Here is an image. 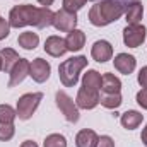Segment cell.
Instances as JSON below:
<instances>
[{"mask_svg":"<svg viewBox=\"0 0 147 147\" xmlns=\"http://www.w3.org/2000/svg\"><path fill=\"white\" fill-rule=\"evenodd\" d=\"M55 12L50 7H36L31 3L16 5L9 12V24L10 28H24V26H34L38 29L53 26Z\"/></svg>","mask_w":147,"mask_h":147,"instance_id":"obj_1","label":"cell"},{"mask_svg":"<svg viewBox=\"0 0 147 147\" xmlns=\"http://www.w3.org/2000/svg\"><path fill=\"white\" fill-rule=\"evenodd\" d=\"M125 14V5L118 0H101L96 2L89 10V22L96 28L110 26Z\"/></svg>","mask_w":147,"mask_h":147,"instance_id":"obj_2","label":"cell"},{"mask_svg":"<svg viewBox=\"0 0 147 147\" xmlns=\"http://www.w3.org/2000/svg\"><path fill=\"white\" fill-rule=\"evenodd\" d=\"M86 67H87V57H84V55H79V57H72V58L63 60V62L58 65V77H60V82H62L65 87H74V86H77L79 75H80V72H82Z\"/></svg>","mask_w":147,"mask_h":147,"instance_id":"obj_3","label":"cell"},{"mask_svg":"<svg viewBox=\"0 0 147 147\" xmlns=\"http://www.w3.org/2000/svg\"><path fill=\"white\" fill-rule=\"evenodd\" d=\"M43 99V92H26L19 98L17 101V106H16V113H17V118L19 120H29L34 111L38 110L39 103Z\"/></svg>","mask_w":147,"mask_h":147,"instance_id":"obj_4","label":"cell"},{"mask_svg":"<svg viewBox=\"0 0 147 147\" xmlns=\"http://www.w3.org/2000/svg\"><path fill=\"white\" fill-rule=\"evenodd\" d=\"M55 103H57V108H58L60 113L65 116L67 121H70V123H77V121H79V118H80L79 108H77L75 101H74L65 91H57V94H55Z\"/></svg>","mask_w":147,"mask_h":147,"instance_id":"obj_5","label":"cell"},{"mask_svg":"<svg viewBox=\"0 0 147 147\" xmlns=\"http://www.w3.org/2000/svg\"><path fill=\"white\" fill-rule=\"evenodd\" d=\"M147 36V28L144 24H127L123 29V43L128 48H139Z\"/></svg>","mask_w":147,"mask_h":147,"instance_id":"obj_6","label":"cell"},{"mask_svg":"<svg viewBox=\"0 0 147 147\" xmlns=\"http://www.w3.org/2000/svg\"><path fill=\"white\" fill-rule=\"evenodd\" d=\"M77 21H79V19H77V12H70V10H67V9L62 7L60 10L55 12L53 26H55V29L60 31V33H69V31L75 29Z\"/></svg>","mask_w":147,"mask_h":147,"instance_id":"obj_7","label":"cell"},{"mask_svg":"<svg viewBox=\"0 0 147 147\" xmlns=\"http://www.w3.org/2000/svg\"><path fill=\"white\" fill-rule=\"evenodd\" d=\"M99 91H92L87 87H80L75 96V105L79 110H94L99 105Z\"/></svg>","mask_w":147,"mask_h":147,"instance_id":"obj_8","label":"cell"},{"mask_svg":"<svg viewBox=\"0 0 147 147\" xmlns=\"http://www.w3.org/2000/svg\"><path fill=\"white\" fill-rule=\"evenodd\" d=\"M50 74H51V65L50 62H46L45 58H34L31 62V69H29V77L38 82V84H43L50 79Z\"/></svg>","mask_w":147,"mask_h":147,"instance_id":"obj_9","label":"cell"},{"mask_svg":"<svg viewBox=\"0 0 147 147\" xmlns=\"http://www.w3.org/2000/svg\"><path fill=\"white\" fill-rule=\"evenodd\" d=\"M29 69H31V62H29L28 58H21V60L12 67V70L9 72L10 79H9V82H7V87H16V86H19V84L29 75Z\"/></svg>","mask_w":147,"mask_h":147,"instance_id":"obj_10","label":"cell"},{"mask_svg":"<svg viewBox=\"0 0 147 147\" xmlns=\"http://www.w3.org/2000/svg\"><path fill=\"white\" fill-rule=\"evenodd\" d=\"M91 57H92V60H96L99 63H106L108 60L113 58V46H111V43L106 41V39H98L91 46Z\"/></svg>","mask_w":147,"mask_h":147,"instance_id":"obj_11","label":"cell"},{"mask_svg":"<svg viewBox=\"0 0 147 147\" xmlns=\"http://www.w3.org/2000/svg\"><path fill=\"white\" fill-rule=\"evenodd\" d=\"M45 51L50 55V57H55V58H60L67 53V45H65V39L62 36H48L45 41Z\"/></svg>","mask_w":147,"mask_h":147,"instance_id":"obj_12","label":"cell"},{"mask_svg":"<svg viewBox=\"0 0 147 147\" xmlns=\"http://www.w3.org/2000/svg\"><path fill=\"white\" fill-rule=\"evenodd\" d=\"M113 65H115V70H118L123 75H130V74L135 70L137 67V60L134 55H128V53H118L113 60Z\"/></svg>","mask_w":147,"mask_h":147,"instance_id":"obj_13","label":"cell"},{"mask_svg":"<svg viewBox=\"0 0 147 147\" xmlns=\"http://www.w3.org/2000/svg\"><path fill=\"white\" fill-rule=\"evenodd\" d=\"M142 121H144V115L137 110H128L120 116V123L125 130H135L142 125Z\"/></svg>","mask_w":147,"mask_h":147,"instance_id":"obj_14","label":"cell"},{"mask_svg":"<svg viewBox=\"0 0 147 147\" xmlns=\"http://www.w3.org/2000/svg\"><path fill=\"white\" fill-rule=\"evenodd\" d=\"M65 45H67V51H80L86 45V33L77 28L69 31L65 38Z\"/></svg>","mask_w":147,"mask_h":147,"instance_id":"obj_15","label":"cell"},{"mask_svg":"<svg viewBox=\"0 0 147 147\" xmlns=\"http://www.w3.org/2000/svg\"><path fill=\"white\" fill-rule=\"evenodd\" d=\"M142 16H144V7H142L140 2L134 0L125 7V21H127V24H140Z\"/></svg>","mask_w":147,"mask_h":147,"instance_id":"obj_16","label":"cell"},{"mask_svg":"<svg viewBox=\"0 0 147 147\" xmlns=\"http://www.w3.org/2000/svg\"><path fill=\"white\" fill-rule=\"evenodd\" d=\"M99 140V135L91 128H82L75 135V146L77 147H96Z\"/></svg>","mask_w":147,"mask_h":147,"instance_id":"obj_17","label":"cell"},{"mask_svg":"<svg viewBox=\"0 0 147 147\" xmlns=\"http://www.w3.org/2000/svg\"><path fill=\"white\" fill-rule=\"evenodd\" d=\"M101 91L105 94H118L121 91V80L115 75V74H103L101 79Z\"/></svg>","mask_w":147,"mask_h":147,"instance_id":"obj_18","label":"cell"},{"mask_svg":"<svg viewBox=\"0 0 147 147\" xmlns=\"http://www.w3.org/2000/svg\"><path fill=\"white\" fill-rule=\"evenodd\" d=\"M0 58H2V70L7 72V74L10 72L12 67L21 60L19 53H17L16 50H12V48H3V50L0 51Z\"/></svg>","mask_w":147,"mask_h":147,"instance_id":"obj_19","label":"cell"},{"mask_svg":"<svg viewBox=\"0 0 147 147\" xmlns=\"http://www.w3.org/2000/svg\"><path fill=\"white\" fill-rule=\"evenodd\" d=\"M101 79H103V75L98 70L89 69L82 75V87H87V89H92V91H101Z\"/></svg>","mask_w":147,"mask_h":147,"instance_id":"obj_20","label":"cell"},{"mask_svg":"<svg viewBox=\"0 0 147 147\" xmlns=\"http://www.w3.org/2000/svg\"><path fill=\"white\" fill-rule=\"evenodd\" d=\"M17 45L21 48L31 51V50H34L38 45H39V36H38V33H33V31H24V33H21L19 38H17Z\"/></svg>","mask_w":147,"mask_h":147,"instance_id":"obj_21","label":"cell"},{"mask_svg":"<svg viewBox=\"0 0 147 147\" xmlns=\"http://www.w3.org/2000/svg\"><path fill=\"white\" fill-rule=\"evenodd\" d=\"M121 103H123V99H121L120 92L118 94H103L99 98V105L106 110H116L121 106Z\"/></svg>","mask_w":147,"mask_h":147,"instance_id":"obj_22","label":"cell"},{"mask_svg":"<svg viewBox=\"0 0 147 147\" xmlns=\"http://www.w3.org/2000/svg\"><path fill=\"white\" fill-rule=\"evenodd\" d=\"M43 147H67V139L62 134H50L45 139Z\"/></svg>","mask_w":147,"mask_h":147,"instance_id":"obj_23","label":"cell"},{"mask_svg":"<svg viewBox=\"0 0 147 147\" xmlns=\"http://www.w3.org/2000/svg\"><path fill=\"white\" fill-rule=\"evenodd\" d=\"M16 118L17 113L10 105H0V123H14Z\"/></svg>","mask_w":147,"mask_h":147,"instance_id":"obj_24","label":"cell"},{"mask_svg":"<svg viewBox=\"0 0 147 147\" xmlns=\"http://www.w3.org/2000/svg\"><path fill=\"white\" fill-rule=\"evenodd\" d=\"M16 135L14 123H0V142H9Z\"/></svg>","mask_w":147,"mask_h":147,"instance_id":"obj_25","label":"cell"},{"mask_svg":"<svg viewBox=\"0 0 147 147\" xmlns=\"http://www.w3.org/2000/svg\"><path fill=\"white\" fill-rule=\"evenodd\" d=\"M86 3H87V0H63V9H67L70 12H77Z\"/></svg>","mask_w":147,"mask_h":147,"instance_id":"obj_26","label":"cell"},{"mask_svg":"<svg viewBox=\"0 0 147 147\" xmlns=\"http://www.w3.org/2000/svg\"><path fill=\"white\" fill-rule=\"evenodd\" d=\"M10 34V24H9V19H3L0 16V41L5 39V38Z\"/></svg>","mask_w":147,"mask_h":147,"instance_id":"obj_27","label":"cell"},{"mask_svg":"<svg viewBox=\"0 0 147 147\" xmlns=\"http://www.w3.org/2000/svg\"><path fill=\"white\" fill-rule=\"evenodd\" d=\"M137 99V105L142 108V110H147V89H140L135 96Z\"/></svg>","mask_w":147,"mask_h":147,"instance_id":"obj_28","label":"cell"},{"mask_svg":"<svg viewBox=\"0 0 147 147\" xmlns=\"http://www.w3.org/2000/svg\"><path fill=\"white\" fill-rule=\"evenodd\" d=\"M137 82L140 84V87H142V89H147V65H146V67H142V69L139 70Z\"/></svg>","mask_w":147,"mask_h":147,"instance_id":"obj_29","label":"cell"},{"mask_svg":"<svg viewBox=\"0 0 147 147\" xmlns=\"http://www.w3.org/2000/svg\"><path fill=\"white\" fill-rule=\"evenodd\" d=\"M96 147H115V140L111 139L110 135H101Z\"/></svg>","mask_w":147,"mask_h":147,"instance_id":"obj_30","label":"cell"},{"mask_svg":"<svg viewBox=\"0 0 147 147\" xmlns=\"http://www.w3.org/2000/svg\"><path fill=\"white\" fill-rule=\"evenodd\" d=\"M140 140H142V144L147 147V125L142 128V134H140Z\"/></svg>","mask_w":147,"mask_h":147,"instance_id":"obj_31","label":"cell"},{"mask_svg":"<svg viewBox=\"0 0 147 147\" xmlns=\"http://www.w3.org/2000/svg\"><path fill=\"white\" fill-rule=\"evenodd\" d=\"M19 147H38V144L36 142H33V140H24Z\"/></svg>","mask_w":147,"mask_h":147,"instance_id":"obj_32","label":"cell"},{"mask_svg":"<svg viewBox=\"0 0 147 147\" xmlns=\"http://www.w3.org/2000/svg\"><path fill=\"white\" fill-rule=\"evenodd\" d=\"M53 2H55V0H38V3H39L41 7H50Z\"/></svg>","mask_w":147,"mask_h":147,"instance_id":"obj_33","label":"cell"},{"mask_svg":"<svg viewBox=\"0 0 147 147\" xmlns=\"http://www.w3.org/2000/svg\"><path fill=\"white\" fill-rule=\"evenodd\" d=\"M0 70H2V58H0Z\"/></svg>","mask_w":147,"mask_h":147,"instance_id":"obj_34","label":"cell"}]
</instances>
